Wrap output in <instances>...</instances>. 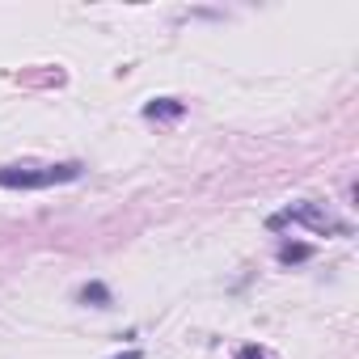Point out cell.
<instances>
[{"label": "cell", "instance_id": "obj_1", "mask_svg": "<svg viewBox=\"0 0 359 359\" xmlns=\"http://www.w3.org/2000/svg\"><path fill=\"white\" fill-rule=\"evenodd\" d=\"M85 173L81 161H60V165H5L0 169V191H51V187H64V182H76Z\"/></svg>", "mask_w": 359, "mask_h": 359}, {"label": "cell", "instance_id": "obj_5", "mask_svg": "<svg viewBox=\"0 0 359 359\" xmlns=\"http://www.w3.org/2000/svg\"><path fill=\"white\" fill-rule=\"evenodd\" d=\"M317 250L309 245V241H279V250H275V258H279V266H300V262H309Z\"/></svg>", "mask_w": 359, "mask_h": 359}, {"label": "cell", "instance_id": "obj_3", "mask_svg": "<svg viewBox=\"0 0 359 359\" xmlns=\"http://www.w3.org/2000/svg\"><path fill=\"white\" fill-rule=\"evenodd\" d=\"M187 114V102H177V97H152L144 102V118L148 123H177Z\"/></svg>", "mask_w": 359, "mask_h": 359}, {"label": "cell", "instance_id": "obj_2", "mask_svg": "<svg viewBox=\"0 0 359 359\" xmlns=\"http://www.w3.org/2000/svg\"><path fill=\"white\" fill-rule=\"evenodd\" d=\"M287 224H304V229H313V233H321V237H351V224L338 220V216H330L321 203H296V208H283V212H275V216L266 220L271 233H279V229H287Z\"/></svg>", "mask_w": 359, "mask_h": 359}, {"label": "cell", "instance_id": "obj_7", "mask_svg": "<svg viewBox=\"0 0 359 359\" xmlns=\"http://www.w3.org/2000/svg\"><path fill=\"white\" fill-rule=\"evenodd\" d=\"M114 359H144L140 351H123V355H114Z\"/></svg>", "mask_w": 359, "mask_h": 359}, {"label": "cell", "instance_id": "obj_4", "mask_svg": "<svg viewBox=\"0 0 359 359\" xmlns=\"http://www.w3.org/2000/svg\"><path fill=\"white\" fill-rule=\"evenodd\" d=\"M76 300H81V304H89V309H110V304H114V296H110V287H106L102 279L81 283V287H76Z\"/></svg>", "mask_w": 359, "mask_h": 359}, {"label": "cell", "instance_id": "obj_6", "mask_svg": "<svg viewBox=\"0 0 359 359\" xmlns=\"http://www.w3.org/2000/svg\"><path fill=\"white\" fill-rule=\"evenodd\" d=\"M233 359H271V355H266V351H262L258 342H245V346H241V351H237Z\"/></svg>", "mask_w": 359, "mask_h": 359}]
</instances>
